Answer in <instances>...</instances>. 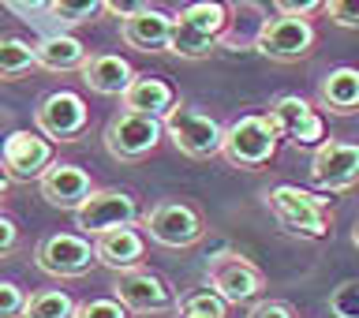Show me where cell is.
Listing matches in <instances>:
<instances>
[{
  "instance_id": "cell-1",
  "label": "cell",
  "mask_w": 359,
  "mask_h": 318,
  "mask_svg": "<svg viewBox=\"0 0 359 318\" xmlns=\"http://www.w3.org/2000/svg\"><path fill=\"white\" fill-rule=\"evenodd\" d=\"M277 143H280V131L269 124V117H240L224 128L221 154L236 168H262L277 157Z\"/></svg>"
},
{
  "instance_id": "cell-2",
  "label": "cell",
  "mask_w": 359,
  "mask_h": 318,
  "mask_svg": "<svg viewBox=\"0 0 359 318\" xmlns=\"http://www.w3.org/2000/svg\"><path fill=\"white\" fill-rule=\"evenodd\" d=\"M161 131H165L161 117L123 109L109 120V128H105V150L116 157V161H142V157H150L157 150Z\"/></svg>"
},
{
  "instance_id": "cell-3",
  "label": "cell",
  "mask_w": 359,
  "mask_h": 318,
  "mask_svg": "<svg viewBox=\"0 0 359 318\" xmlns=\"http://www.w3.org/2000/svg\"><path fill=\"white\" fill-rule=\"evenodd\" d=\"M168 139L180 154L195 157V161H206V157L221 154V143H224V128L206 112H195V109H184V105H172L161 117Z\"/></svg>"
},
{
  "instance_id": "cell-4",
  "label": "cell",
  "mask_w": 359,
  "mask_h": 318,
  "mask_svg": "<svg viewBox=\"0 0 359 318\" xmlns=\"http://www.w3.org/2000/svg\"><path fill=\"white\" fill-rule=\"evenodd\" d=\"M269 210H273V218L288 232L314 236V240L330 232V221H333L330 210H325V199H318L314 191L292 187V184H280L269 191Z\"/></svg>"
},
{
  "instance_id": "cell-5",
  "label": "cell",
  "mask_w": 359,
  "mask_h": 318,
  "mask_svg": "<svg viewBox=\"0 0 359 318\" xmlns=\"http://www.w3.org/2000/svg\"><path fill=\"white\" fill-rule=\"evenodd\" d=\"M112 292H116V300H120L128 311H135V314H165V311H172L176 303H180L176 292H172V285H168L161 274L142 270V266L120 270Z\"/></svg>"
},
{
  "instance_id": "cell-6",
  "label": "cell",
  "mask_w": 359,
  "mask_h": 318,
  "mask_svg": "<svg viewBox=\"0 0 359 318\" xmlns=\"http://www.w3.org/2000/svg\"><path fill=\"white\" fill-rule=\"evenodd\" d=\"M314 27L303 15H277V19H266L258 27V53L269 56V60H280V64H292V60H303L311 56L314 49Z\"/></svg>"
},
{
  "instance_id": "cell-7",
  "label": "cell",
  "mask_w": 359,
  "mask_h": 318,
  "mask_svg": "<svg viewBox=\"0 0 359 318\" xmlns=\"http://www.w3.org/2000/svg\"><path fill=\"white\" fill-rule=\"evenodd\" d=\"M34 263H38V270L49 277H83V274H90V266L97 263V255H94V244L83 240V236L53 232L38 244Z\"/></svg>"
},
{
  "instance_id": "cell-8",
  "label": "cell",
  "mask_w": 359,
  "mask_h": 318,
  "mask_svg": "<svg viewBox=\"0 0 359 318\" xmlns=\"http://www.w3.org/2000/svg\"><path fill=\"white\" fill-rule=\"evenodd\" d=\"M86 124H90V109L72 90H56L34 109V128L53 143H75L86 131Z\"/></svg>"
},
{
  "instance_id": "cell-9",
  "label": "cell",
  "mask_w": 359,
  "mask_h": 318,
  "mask_svg": "<svg viewBox=\"0 0 359 318\" xmlns=\"http://www.w3.org/2000/svg\"><path fill=\"white\" fill-rule=\"evenodd\" d=\"M146 232L161 247H195L206 236V221L191 202H161L146 218Z\"/></svg>"
},
{
  "instance_id": "cell-10",
  "label": "cell",
  "mask_w": 359,
  "mask_h": 318,
  "mask_svg": "<svg viewBox=\"0 0 359 318\" xmlns=\"http://www.w3.org/2000/svg\"><path fill=\"white\" fill-rule=\"evenodd\" d=\"M139 218V202L120 187H94L90 199L75 210V229H83L86 236H97L116 225H131Z\"/></svg>"
},
{
  "instance_id": "cell-11",
  "label": "cell",
  "mask_w": 359,
  "mask_h": 318,
  "mask_svg": "<svg viewBox=\"0 0 359 318\" xmlns=\"http://www.w3.org/2000/svg\"><path fill=\"white\" fill-rule=\"evenodd\" d=\"M206 281H210V289L221 292L229 303H251V300L262 296V289H266L262 270L255 263H247V258H240V255L213 258L210 270H206Z\"/></svg>"
},
{
  "instance_id": "cell-12",
  "label": "cell",
  "mask_w": 359,
  "mask_h": 318,
  "mask_svg": "<svg viewBox=\"0 0 359 318\" xmlns=\"http://www.w3.org/2000/svg\"><path fill=\"white\" fill-rule=\"evenodd\" d=\"M311 180L322 191H348L359 184V143H322L311 161Z\"/></svg>"
},
{
  "instance_id": "cell-13",
  "label": "cell",
  "mask_w": 359,
  "mask_h": 318,
  "mask_svg": "<svg viewBox=\"0 0 359 318\" xmlns=\"http://www.w3.org/2000/svg\"><path fill=\"white\" fill-rule=\"evenodd\" d=\"M0 161L11 180H41V173L53 165V139H45L41 131H11Z\"/></svg>"
},
{
  "instance_id": "cell-14",
  "label": "cell",
  "mask_w": 359,
  "mask_h": 318,
  "mask_svg": "<svg viewBox=\"0 0 359 318\" xmlns=\"http://www.w3.org/2000/svg\"><path fill=\"white\" fill-rule=\"evenodd\" d=\"M38 187H41L45 202H53V206H60V210H79L90 199V191H94V180H90L86 168H79L72 161H60V165L45 168Z\"/></svg>"
},
{
  "instance_id": "cell-15",
  "label": "cell",
  "mask_w": 359,
  "mask_h": 318,
  "mask_svg": "<svg viewBox=\"0 0 359 318\" xmlns=\"http://www.w3.org/2000/svg\"><path fill=\"white\" fill-rule=\"evenodd\" d=\"M94 255L101 266H109L112 274H120V270H135L142 266L146 258V236L131 225H116V229H105L94 236Z\"/></svg>"
},
{
  "instance_id": "cell-16",
  "label": "cell",
  "mask_w": 359,
  "mask_h": 318,
  "mask_svg": "<svg viewBox=\"0 0 359 318\" xmlns=\"http://www.w3.org/2000/svg\"><path fill=\"white\" fill-rule=\"evenodd\" d=\"M120 34L131 49L139 53H168V41H172V15L157 8H142L135 15L120 19Z\"/></svg>"
},
{
  "instance_id": "cell-17",
  "label": "cell",
  "mask_w": 359,
  "mask_h": 318,
  "mask_svg": "<svg viewBox=\"0 0 359 318\" xmlns=\"http://www.w3.org/2000/svg\"><path fill=\"white\" fill-rule=\"evenodd\" d=\"M83 72V83L94 90V94H105V98H120L123 90L131 86L135 79V67L116 53H97V56H86V64L79 67Z\"/></svg>"
},
{
  "instance_id": "cell-18",
  "label": "cell",
  "mask_w": 359,
  "mask_h": 318,
  "mask_svg": "<svg viewBox=\"0 0 359 318\" xmlns=\"http://www.w3.org/2000/svg\"><path fill=\"white\" fill-rule=\"evenodd\" d=\"M120 98H123V109L150 112V117H165V112L176 105V90L157 75H135L131 86L123 90Z\"/></svg>"
},
{
  "instance_id": "cell-19",
  "label": "cell",
  "mask_w": 359,
  "mask_h": 318,
  "mask_svg": "<svg viewBox=\"0 0 359 318\" xmlns=\"http://www.w3.org/2000/svg\"><path fill=\"white\" fill-rule=\"evenodd\" d=\"M318 101L337 117L359 112V67H333L318 86Z\"/></svg>"
},
{
  "instance_id": "cell-20",
  "label": "cell",
  "mask_w": 359,
  "mask_h": 318,
  "mask_svg": "<svg viewBox=\"0 0 359 318\" xmlns=\"http://www.w3.org/2000/svg\"><path fill=\"white\" fill-rule=\"evenodd\" d=\"M34 60L45 72H75V67L86 64V49L72 34H53V38L34 45Z\"/></svg>"
},
{
  "instance_id": "cell-21",
  "label": "cell",
  "mask_w": 359,
  "mask_h": 318,
  "mask_svg": "<svg viewBox=\"0 0 359 318\" xmlns=\"http://www.w3.org/2000/svg\"><path fill=\"white\" fill-rule=\"evenodd\" d=\"M176 19L187 22L191 30L221 41V34L229 30V4H221V0H191L187 8H180Z\"/></svg>"
},
{
  "instance_id": "cell-22",
  "label": "cell",
  "mask_w": 359,
  "mask_h": 318,
  "mask_svg": "<svg viewBox=\"0 0 359 318\" xmlns=\"http://www.w3.org/2000/svg\"><path fill=\"white\" fill-rule=\"evenodd\" d=\"M22 318H75V300L60 289H41L27 296Z\"/></svg>"
},
{
  "instance_id": "cell-23",
  "label": "cell",
  "mask_w": 359,
  "mask_h": 318,
  "mask_svg": "<svg viewBox=\"0 0 359 318\" xmlns=\"http://www.w3.org/2000/svg\"><path fill=\"white\" fill-rule=\"evenodd\" d=\"M213 45H217V38H206V34L191 30L187 22H180L172 15V41H168V53L184 56V60H202V56L213 53Z\"/></svg>"
},
{
  "instance_id": "cell-24",
  "label": "cell",
  "mask_w": 359,
  "mask_h": 318,
  "mask_svg": "<svg viewBox=\"0 0 359 318\" xmlns=\"http://www.w3.org/2000/svg\"><path fill=\"white\" fill-rule=\"evenodd\" d=\"M30 67H38L34 45L22 38H0V79H22Z\"/></svg>"
},
{
  "instance_id": "cell-25",
  "label": "cell",
  "mask_w": 359,
  "mask_h": 318,
  "mask_svg": "<svg viewBox=\"0 0 359 318\" xmlns=\"http://www.w3.org/2000/svg\"><path fill=\"white\" fill-rule=\"evenodd\" d=\"M180 318H229V300L213 289H202V292H191L176 303Z\"/></svg>"
},
{
  "instance_id": "cell-26",
  "label": "cell",
  "mask_w": 359,
  "mask_h": 318,
  "mask_svg": "<svg viewBox=\"0 0 359 318\" xmlns=\"http://www.w3.org/2000/svg\"><path fill=\"white\" fill-rule=\"evenodd\" d=\"M307 112H311V101H307V98H299V94H280L273 105H269L266 117H269V124L280 131V139H285V135L296 128V124L307 117Z\"/></svg>"
},
{
  "instance_id": "cell-27",
  "label": "cell",
  "mask_w": 359,
  "mask_h": 318,
  "mask_svg": "<svg viewBox=\"0 0 359 318\" xmlns=\"http://www.w3.org/2000/svg\"><path fill=\"white\" fill-rule=\"evenodd\" d=\"M285 139L292 143V146H296V150H318V146L325 143V124H322V117H318V112H307V117H303L299 124H296V128H292L288 135H285Z\"/></svg>"
},
{
  "instance_id": "cell-28",
  "label": "cell",
  "mask_w": 359,
  "mask_h": 318,
  "mask_svg": "<svg viewBox=\"0 0 359 318\" xmlns=\"http://www.w3.org/2000/svg\"><path fill=\"white\" fill-rule=\"evenodd\" d=\"M101 8H105L101 0H53L49 4V11L60 22H90Z\"/></svg>"
},
{
  "instance_id": "cell-29",
  "label": "cell",
  "mask_w": 359,
  "mask_h": 318,
  "mask_svg": "<svg viewBox=\"0 0 359 318\" xmlns=\"http://www.w3.org/2000/svg\"><path fill=\"white\" fill-rule=\"evenodd\" d=\"M330 311L333 318H359V281H341L330 292Z\"/></svg>"
},
{
  "instance_id": "cell-30",
  "label": "cell",
  "mask_w": 359,
  "mask_h": 318,
  "mask_svg": "<svg viewBox=\"0 0 359 318\" xmlns=\"http://www.w3.org/2000/svg\"><path fill=\"white\" fill-rule=\"evenodd\" d=\"M75 318H131V311L112 296V300H86L75 303Z\"/></svg>"
},
{
  "instance_id": "cell-31",
  "label": "cell",
  "mask_w": 359,
  "mask_h": 318,
  "mask_svg": "<svg viewBox=\"0 0 359 318\" xmlns=\"http://www.w3.org/2000/svg\"><path fill=\"white\" fill-rule=\"evenodd\" d=\"M27 307V292L15 281H0V318H22Z\"/></svg>"
},
{
  "instance_id": "cell-32",
  "label": "cell",
  "mask_w": 359,
  "mask_h": 318,
  "mask_svg": "<svg viewBox=\"0 0 359 318\" xmlns=\"http://www.w3.org/2000/svg\"><path fill=\"white\" fill-rule=\"evenodd\" d=\"M325 11H330L337 27L359 30V0H325Z\"/></svg>"
},
{
  "instance_id": "cell-33",
  "label": "cell",
  "mask_w": 359,
  "mask_h": 318,
  "mask_svg": "<svg viewBox=\"0 0 359 318\" xmlns=\"http://www.w3.org/2000/svg\"><path fill=\"white\" fill-rule=\"evenodd\" d=\"M247 318H299V314L285 300H258L255 307L247 311Z\"/></svg>"
},
{
  "instance_id": "cell-34",
  "label": "cell",
  "mask_w": 359,
  "mask_h": 318,
  "mask_svg": "<svg viewBox=\"0 0 359 318\" xmlns=\"http://www.w3.org/2000/svg\"><path fill=\"white\" fill-rule=\"evenodd\" d=\"M277 15H314L318 8H325V0H273Z\"/></svg>"
},
{
  "instance_id": "cell-35",
  "label": "cell",
  "mask_w": 359,
  "mask_h": 318,
  "mask_svg": "<svg viewBox=\"0 0 359 318\" xmlns=\"http://www.w3.org/2000/svg\"><path fill=\"white\" fill-rule=\"evenodd\" d=\"M19 251V225L8 218V213H0V258Z\"/></svg>"
},
{
  "instance_id": "cell-36",
  "label": "cell",
  "mask_w": 359,
  "mask_h": 318,
  "mask_svg": "<svg viewBox=\"0 0 359 318\" xmlns=\"http://www.w3.org/2000/svg\"><path fill=\"white\" fill-rule=\"evenodd\" d=\"M101 4H105V11H112L116 19H128V15L146 8V0H101Z\"/></svg>"
},
{
  "instance_id": "cell-37",
  "label": "cell",
  "mask_w": 359,
  "mask_h": 318,
  "mask_svg": "<svg viewBox=\"0 0 359 318\" xmlns=\"http://www.w3.org/2000/svg\"><path fill=\"white\" fill-rule=\"evenodd\" d=\"M8 4L15 8V11H45L53 0H8Z\"/></svg>"
},
{
  "instance_id": "cell-38",
  "label": "cell",
  "mask_w": 359,
  "mask_h": 318,
  "mask_svg": "<svg viewBox=\"0 0 359 318\" xmlns=\"http://www.w3.org/2000/svg\"><path fill=\"white\" fill-rule=\"evenodd\" d=\"M8 187H11V176H8V168H4V161H0V202H4V195H8Z\"/></svg>"
},
{
  "instance_id": "cell-39",
  "label": "cell",
  "mask_w": 359,
  "mask_h": 318,
  "mask_svg": "<svg viewBox=\"0 0 359 318\" xmlns=\"http://www.w3.org/2000/svg\"><path fill=\"white\" fill-rule=\"evenodd\" d=\"M352 244L359 247V221H355V229H352Z\"/></svg>"
}]
</instances>
